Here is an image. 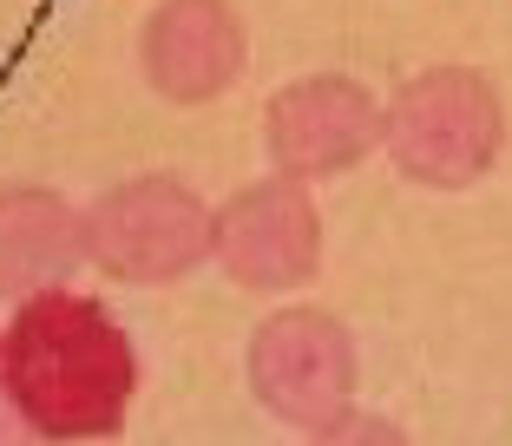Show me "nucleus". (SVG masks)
Wrapping results in <instances>:
<instances>
[{
	"instance_id": "nucleus-3",
	"label": "nucleus",
	"mask_w": 512,
	"mask_h": 446,
	"mask_svg": "<svg viewBox=\"0 0 512 446\" xmlns=\"http://www.w3.org/2000/svg\"><path fill=\"white\" fill-rule=\"evenodd\" d=\"M86 263L119 283H184L204 256H217V210L171 171H145L79 210Z\"/></svg>"
},
{
	"instance_id": "nucleus-8",
	"label": "nucleus",
	"mask_w": 512,
	"mask_h": 446,
	"mask_svg": "<svg viewBox=\"0 0 512 446\" xmlns=\"http://www.w3.org/2000/svg\"><path fill=\"white\" fill-rule=\"evenodd\" d=\"M86 263L79 210L46 184H7L0 191V296H46Z\"/></svg>"
},
{
	"instance_id": "nucleus-2",
	"label": "nucleus",
	"mask_w": 512,
	"mask_h": 446,
	"mask_svg": "<svg viewBox=\"0 0 512 446\" xmlns=\"http://www.w3.org/2000/svg\"><path fill=\"white\" fill-rule=\"evenodd\" d=\"M381 145L401 178L467 191L506 151V99L480 66H427L381 105Z\"/></svg>"
},
{
	"instance_id": "nucleus-4",
	"label": "nucleus",
	"mask_w": 512,
	"mask_h": 446,
	"mask_svg": "<svg viewBox=\"0 0 512 446\" xmlns=\"http://www.w3.org/2000/svg\"><path fill=\"white\" fill-rule=\"evenodd\" d=\"M250 387L283 427H329L355 414V387H362L355 335L329 309H276L250 335Z\"/></svg>"
},
{
	"instance_id": "nucleus-1",
	"label": "nucleus",
	"mask_w": 512,
	"mask_h": 446,
	"mask_svg": "<svg viewBox=\"0 0 512 446\" xmlns=\"http://www.w3.org/2000/svg\"><path fill=\"white\" fill-rule=\"evenodd\" d=\"M0 387L46 446L112 440L138 394L132 335L106 302L46 289L0 328Z\"/></svg>"
},
{
	"instance_id": "nucleus-6",
	"label": "nucleus",
	"mask_w": 512,
	"mask_h": 446,
	"mask_svg": "<svg viewBox=\"0 0 512 446\" xmlns=\"http://www.w3.org/2000/svg\"><path fill=\"white\" fill-rule=\"evenodd\" d=\"M217 263L237 289H302L322 269V210L289 178L243 184L217 204Z\"/></svg>"
},
{
	"instance_id": "nucleus-9",
	"label": "nucleus",
	"mask_w": 512,
	"mask_h": 446,
	"mask_svg": "<svg viewBox=\"0 0 512 446\" xmlns=\"http://www.w3.org/2000/svg\"><path fill=\"white\" fill-rule=\"evenodd\" d=\"M309 446H414V440H407L388 414H342V420L309 433Z\"/></svg>"
},
{
	"instance_id": "nucleus-10",
	"label": "nucleus",
	"mask_w": 512,
	"mask_h": 446,
	"mask_svg": "<svg viewBox=\"0 0 512 446\" xmlns=\"http://www.w3.org/2000/svg\"><path fill=\"white\" fill-rule=\"evenodd\" d=\"M33 440H40V433L20 420V407L7 401V387H0V446H33Z\"/></svg>"
},
{
	"instance_id": "nucleus-5",
	"label": "nucleus",
	"mask_w": 512,
	"mask_h": 446,
	"mask_svg": "<svg viewBox=\"0 0 512 446\" xmlns=\"http://www.w3.org/2000/svg\"><path fill=\"white\" fill-rule=\"evenodd\" d=\"M263 145L289 184L342 178L381 145V99L348 73H309L289 79L263 105Z\"/></svg>"
},
{
	"instance_id": "nucleus-7",
	"label": "nucleus",
	"mask_w": 512,
	"mask_h": 446,
	"mask_svg": "<svg viewBox=\"0 0 512 446\" xmlns=\"http://www.w3.org/2000/svg\"><path fill=\"white\" fill-rule=\"evenodd\" d=\"M243 60H250V33L230 0H158L138 33V66L151 92L171 105L224 99L243 79Z\"/></svg>"
}]
</instances>
